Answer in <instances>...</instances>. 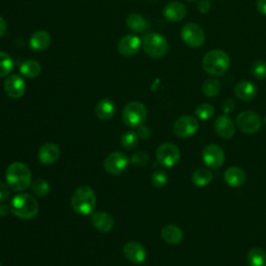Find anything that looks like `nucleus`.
<instances>
[{"label": "nucleus", "mask_w": 266, "mask_h": 266, "mask_svg": "<svg viewBox=\"0 0 266 266\" xmlns=\"http://www.w3.org/2000/svg\"><path fill=\"white\" fill-rule=\"evenodd\" d=\"M231 61L229 55L221 49H212L207 52L202 61V67L204 71L211 76H221L225 74Z\"/></svg>", "instance_id": "obj_1"}, {"label": "nucleus", "mask_w": 266, "mask_h": 266, "mask_svg": "<svg viewBox=\"0 0 266 266\" xmlns=\"http://www.w3.org/2000/svg\"><path fill=\"white\" fill-rule=\"evenodd\" d=\"M8 185L15 191L27 189L32 184V173L28 166L22 162L12 163L6 173Z\"/></svg>", "instance_id": "obj_2"}, {"label": "nucleus", "mask_w": 266, "mask_h": 266, "mask_svg": "<svg viewBox=\"0 0 266 266\" xmlns=\"http://www.w3.org/2000/svg\"><path fill=\"white\" fill-rule=\"evenodd\" d=\"M10 209L19 219L32 220L39 212V204L33 196L21 194L12 199Z\"/></svg>", "instance_id": "obj_3"}, {"label": "nucleus", "mask_w": 266, "mask_h": 266, "mask_svg": "<svg viewBox=\"0 0 266 266\" xmlns=\"http://www.w3.org/2000/svg\"><path fill=\"white\" fill-rule=\"evenodd\" d=\"M71 206L75 212L81 215H88L94 212L96 207V196L90 186L78 187L72 198Z\"/></svg>", "instance_id": "obj_4"}, {"label": "nucleus", "mask_w": 266, "mask_h": 266, "mask_svg": "<svg viewBox=\"0 0 266 266\" xmlns=\"http://www.w3.org/2000/svg\"><path fill=\"white\" fill-rule=\"evenodd\" d=\"M143 51L153 58L164 56L168 50L166 39L158 33H148L142 39Z\"/></svg>", "instance_id": "obj_5"}, {"label": "nucleus", "mask_w": 266, "mask_h": 266, "mask_svg": "<svg viewBox=\"0 0 266 266\" xmlns=\"http://www.w3.org/2000/svg\"><path fill=\"white\" fill-rule=\"evenodd\" d=\"M147 114L148 112L146 106L140 102L133 101L124 107L122 117L127 126L131 128H137L143 125L144 121L147 120Z\"/></svg>", "instance_id": "obj_6"}, {"label": "nucleus", "mask_w": 266, "mask_h": 266, "mask_svg": "<svg viewBox=\"0 0 266 266\" xmlns=\"http://www.w3.org/2000/svg\"><path fill=\"white\" fill-rule=\"evenodd\" d=\"M181 153L179 148L173 142L161 143L156 151V158L165 167H172L179 162Z\"/></svg>", "instance_id": "obj_7"}, {"label": "nucleus", "mask_w": 266, "mask_h": 266, "mask_svg": "<svg viewBox=\"0 0 266 266\" xmlns=\"http://www.w3.org/2000/svg\"><path fill=\"white\" fill-rule=\"evenodd\" d=\"M236 125L241 132L246 134H254L261 129L262 121L258 113L252 110H247L239 113L236 117Z\"/></svg>", "instance_id": "obj_8"}, {"label": "nucleus", "mask_w": 266, "mask_h": 266, "mask_svg": "<svg viewBox=\"0 0 266 266\" xmlns=\"http://www.w3.org/2000/svg\"><path fill=\"white\" fill-rule=\"evenodd\" d=\"M181 39L189 47L198 48L205 43L204 29L197 23H187L181 29Z\"/></svg>", "instance_id": "obj_9"}, {"label": "nucleus", "mask_w": 266, "mask_h": 266, "mask_svg": "<svg viewBox=\"0 0 266 266\" xmlns=\"http://www.w3.org/2000/svg\"><path fill=\"white\" fill-rule=\"evenodd\" d=\"M199 122L195 116L186 114L180 116L174 123V133L180 138H188L197 133L199 130Z\"/></svg>", "instance_id": "obj_10"}, {"label": "nucleus", "mask_w": 266, "mask_h": 266, "mask_svg": "<svg viewBox=\"0 0 266 266\" xmlns=\"http://www.w3.org/2000/svg\"><path fill=\"white\" fill-rule=\"evenodd\" d=\"M202 159L204 163L213 170L220 168L226 159L224 150L217 144H207L202 151Z\"/></svg>", "instance_id": "obj_11"}, {"label": "nucleus", "mask_w": 266, "mask_h": 266, "mask_svg": "<svg viewBox=\"0 0 266 266\" xmlns=\"http://www.w3.org/2000/svg\"><path fill=\"white\" fill-rule=\"evenodd\" d=\"M129 164V158L122 152L110 153L104 160V168L111 175L123 173Z\"/></svg>", "instance_id": "obj_12"}, {"label": "nucleus", "mask_w": 266, "mask_h": 266, "mask_svg": "<svg viewBox=\"0 0 266 266\" xmlns=\"http://www.w3.org/2000/svg\"><path fill=\"white\" fill-rule=\"evenodd\" d=\"M5 92L12 99L21 98L26 91V83L19 75H10L5 81Z\"/></svg>", "instance_id": "obj_13"}, {"label": "nucleus", "mask_w": 266, "mask_h": 266, "mask_svg": "<svg viewBox=\"0 0 266 266\" xmlns=\"http://www.w3.org/2000/svg\"><path fill=\"white\" fill-rule=\"evenodd\" d=\"M142 45V41L135 35L123 37L117 44V51L123 56H132L136 54Z\"/></svg>", "instance_id": "obj_14"}, {"label": "nucleus", "mask_w": 266, "mask_h": 266, "mask_svg": "<svg viewBox=\"0 0 266 266\" xmlns=\"http://www.w3.org/2000/svg\"><path fill=\"white\" fill-rule=\"evenodd\" d=\"M214 130L216 134L224 138L229 139L235 134V124L228 114H222L214 121Z\"/></svg>", "instance_id": "obj_15"}, {"label": "nucleus", "mask_w": 266, "mask_h": 266, "mask_svg": "<svg viewBox=\"0 0 266 266\" xmlns=\"http://www.w3.org/2000/svg\"><path fill=\"white\" fill-rule=\"evenodd\" d=\"M187 14L186 7L179 2H172L163 9V17L170 22H180Z\"/></svg>", "instance_id": "obj_16"}, {"label": "nucleus", "mask_w": 266, "mask_h": 266, "mask_svg": "<svg viewBox=\"0 0 266 266\" xmlns=\"http://www.w3.org/2000/svg\"><path fill=\"white\" fill-rule=\"evenodd\" d=\"M226 183L233 188L241 187L247 181V175L245 171L237 166H231L226 170L224 174Z\"/></svg>", "instance_id": "obj_17"}, {"label": "nucleus", "mask_w": 266, "mask_h": 266, "mask_svg": "<svg viewBox=\"0 0 266 266\" xmlns=\"http://www.w3.org/2000/svg\"><path fill=\"white\" fill-rule=\"evenodd\" d=\"M61 155V151L60 148L57 147V144L52 143V142H48L43 144L40 150H39V160L43 163V164H53L54 162H56L60 158Z\"/></svg>", "instance_id": "obj_18"}, {"label": "nucleus", "mask_w": 266, "mask_h": 266, "mask_svg": "<svg viewBox=\"0 0 266 266\" xmlns=\"http://www.w3.org/2000/svg\"><path fill=\"white\" fill-rule=\"evenodd\" d=\"M124 254L126 258L134 264L142 263L147 258V251L143 246L135 241H130L125 245Z\"/></svg>", "instance_id": "obj_19"}, {"label": "nucleus", "mask_w": 266, "mask_h": 266, "mask_svg": "<svg viewBox=\"0 0 266 266\" xmlns=\"http://www.w3.org/2000/svg\"><path fill=\"white\" fill-rule=\"evenodd\" d=\"M234 93L239 100L251 101L257 95V86L249 80H243L235 85Z\"/></svg>", "instance_id": "obj_20"}, {"label": "nucleus", "mask_w": 266, "mask_h": 266, "mask_svg": "<svg viewBox=\"0 0 266 266\" xmlns=\"http://www.w3.org/2000/svg\"><path fill=\"white\" fill-rule=\"evenodd\" d=\"M51 43V36L46 31H38L29 38V46L37 52L43 51L49 47Z\"/></svg>", "instance_id": "obj_21"}, {"label": "nucleus", "mask_w": 266, "mask_h": 266, "mask_svg": "<svg viewBox=\"0 0 266 266\" xmlns=\"http://www.w3.org/2000/svg\"><path fill=\"white\" fill-rule=\"evenodd\" d=\"M182 230L175 225H167L161 229V237L168 245H178L183 240Z\"/></svg>", "instance_id": "obj_22"}, {"label": "nucleus", "mask_w": 266, "mask_h": 266, "mask_svg": "<svg viewBox=\"0 0 266 266\" xmlns=\"http://www.w3.org/2000/svg\"><path fill=\"white\" fill-rule=\"evenodd\" d=\"M92 221H93L94 227L98 231L103 232V233L109 232L113 228V225H114L113 217L109 213H107V212H97V213H94L93 217H92Z\"/></svg>", "instance_id": "obj_23"}, {"label": "nucleus", "mask_w": 266, "mask_h": 266, "mask_svg": "<svg viewBox=\"0 0 266 266\" xmlns=\"http://www.w3.org/2000/svg\"><path fill=\"white\" fill-rule=\"evenodd\" d=\"M114 112H115L114 103L109 99L100 100L95 107L96 115L102 121L110 120L114 115Z\"/></svg>", "instance_id": "obj_24"}, {"label": "nucleus", "mask_w": 266, "mask_h": 266, "mask_svg": "<svg viewBox=\"0 0 266 266\" xmlns=\"http://www.w3.org/2000/svg\"><path fill=\"white\" fill-rule=\"evenodd\" d=\"M20 73L27 78H37L38 76H40L41 72H42V67L40 65V63H38L37 61H25L20 65Z\"/></svg>", "instance_id": "obj_25"}, {"label": "nucleus", "mask_w": 266, "mask_h": 266, "mask_svg": "<svg viewBox=\"0 0 266 266\" xmlns=\"http://www.w3.org/2000/svg\"><path fill=\"white\" fill-rule=\"evenodd\" d=\"M212 179L213 175L211 171L207 168H198L191 176L192 183L198 187H205L212 181Z\"/></svg>", "instance_id": "obj_26"}, {"label": "nucleus", "mask_w": 266, "mask_h": 266, "mask_svg": "<svg viewBox=\"0 0 266 266\" xmlns=\"http://www.w3.org/2000/svg\"><path fill=\"white\" fill-rule=\"evenodd\" d=\"M126 24L134 33H142L148 28V21L139 14H131L126 19Z\"/></svg>", "instance_id": "obj_27"}, {"label": "nucleus", "mask_w": 266, "mask_h": 266, "mask_svg": "<svg viewBox=\"0 0 266 266\" xmlns=\"http://www.w3.org/2000/svg\"><path fill=\"white\" fill-rule=\"evenodd\" d=\"M248 266H266V252L261 248H253L247 256Z\"/></svg>", "instance_id": "obj_28"}, {"label": "nucleus", "mask_w": 266, "mask_h": 266, "mask_svg": "<svg viewBox=\"0 0 266 266\" xmlns=\"http://www.w3.org/2000/svg\"><path fill=\"white\" fill-rule=\"evenodd\" d=\"M221 90H222L221 82L217 79H213V78L207 79L202 85L203 94L208 98H213V97L217 96L220 94Z\"/></svg>", "instance_id": "obj_29"}, {"label": "nucleus", "mask_w": 266, "mask_h": 266, "mask_svg": "<svg viewBox=\"0 0 266 266\" xmlns=\"http://www.w3.org/2000/svg\"><path fill=\"white\" fill-rule=\"evenodd\" d=\"M14 66L12 57L8 53L0 51V78L9 76L14 70Z\"/></svg>", "instance_id": "obj_30"}, {"label": "nucleus", "mask_w": 266, "mask_h": 266, "mask_svg": "<svg viewBox=\"0 0 266 266\" xmlns=\"http://www.w3.org/2000/svg\"><path fill=\"white\" fill-rule=\"evenodd\" d=\"M214 107L209 103H202L196 108V115L202 121H207L214 115Z\"/></svg>", "instance_id": "obj_31"}, {"label": "nucleus", "mask_w": 266, "mask_h": 266, "mask_svg": "<svg viewBox=\"0 0 266 266\" xmlns=\"http://www.w3.org/2000/svg\"><path fill=\"white\" fill-rule=\"evenodd\" d=\"M138 135L136 132L133 131H128L123 134L121 137V143L123 148H125L126 150H131L133 148H135L138 143Z\"/></svg>", "instance_id": "obj_32"}, {"label": "nucleus", "mask_w": 266, "mask_h": 266, "mask_svg": "<svg viewBox=\"0 0 266 266\" xmlns=\"http://www.w3.org/2000/svg\"><path fill=\"white\" fill-rule=\"evenodd\" d=\"M251 72L253 76L257 79H265L266 78V62L262 60H257L252 64Z\"/></svg>", "instance_id": "obj_33"}, {"label": "nucleus", "mask_w": 266, "mask_h": 266, "mask_svg": "<svg viewBox=\"0 0 266 266\" xmlns=\"http://www.w3.org/2000/svg\"><path fill=\"white\" fill-rule=\"evenodd\" d=\"M32 188H33L34 194L36 196H38V197H41V198L46 197L48 195V192H49V189H50L48 182H46L43 179H37L33 183Z\"/></svg>", "instance_id": "obj_34"}, {"label": "nucleus", "mask_w": 266, "mask_h": 266, "mask_svg": "<svg viewBox=\"0 0 266 266\" xmlns=\"http://www.w3.org/2000/svg\"><path fill=\"white\" fill-rule=\"evenodd\" d=\"M167 183V174L162 171L158 170L153 173L152 175V184L156 188H162Z\"/></svg>", "instance_id": "obj_35"}, {"label": "nucleus", "mask_w": 266, "mask_h": 266, "mask_svg": "<svg viewBox=\"0 0 266 266\" xmlns=\"http://www.w3.org/2000/svg\"><path fill=\"white\" fill-rule=\"evenodd\" d=\"M149 159H150L149 155H148L147 152L143 151L137 152L131 156V162L137 166L146 165L148 162H149Z\"/></svg>", "instance_id": "obj_36"}, {"label": "nucleus", "mask_w": 266, "mask_h": 266, "mask_svg": "<svg viewBox=\"0 0 266 266\" xmlns=\"http://www.w3.org/2000/svg\"><path fill=\"white\" fill-rule=\"evenodd\" d=\"M211 9L210 0H199L198 3V11L201 14H207Z\"/></svg>", "instance_id": "obj_37"}, {"label": "nucleus", "mask_w": 266, "mask_h": 266, "mask_svg": "<svg viewBox=\"0 0 266 266\" xmlns=\"http://www.w3.org/2000/svg\"><path fill=\"white\" fill-rule=\"evenodd\" d=\"M9 185L0 182V203L6 202L10 197V189Z\"/></svg>", "instance_id": "obj_38"}, {"label": "nucleus", "mask_w": 266, "mask_h": 266, "mask_svg": "<svg viewBox=\"0 0 266 266\" xmlns=\"http://www.w3.org/2000/svg\"><path fill=\"white\" fill-rule=\"evenodd\" d=\"M137 135L139 138H142V139H148L150 138L151 136V130L149 129V127H146V126H139L137 127V131H136Z\"/></svg>", "instance_id": "obj_39"}, {"label": "nucleus", "mask_w": 266, "mask_h": 266, "mask_svg": "<svg viewBox=\"0 0 266 266\" xmlns=\"http://www.w3.org/2000/svg\"><path fill=\"white\" fill-rule=\"evenodd\" d=\"M234 108H235V103L232 99H227L223 103V111L225 112V114H229L234 110Z\"/></svg>", "instance_id": "obj_40"}, {"label": "nucleus", "mask_w": 266, "mask_h": 266, "mask_svg": "<svg viewBox=\"0 0 266 266\" xmlns=\"http://www.w3.org/2000/svg\"><path fill=\"white\" fill-rule=\"evenodd\" d=\"M256 8L260 14L266 16V0H257Z\"/></svg>", "instance_id": "obj_41"}, {"label": "nucleus", "mask_w": 266, "mask_h": 266, "mask_svg": "<svg viewBox=\"0 0 266 266\" xmlns=\"http://www.w3.org/2000/svg\"><path fill=\"white\" fill-rule=\"evenodd\" d=\"M6 32H7V22L2 16H0V38L5 36Z\"/></svg>", "instance_id": "obj_42"}, {"label": "nucleus", "mask_w": 266, "mask_h": 266, "mask_svg": "<svg viewBox=\"0 0 266 266\" xmlns=\"http://www.w3.org/2000/svg\"><path fill=\"white\" fill-rule=\"evenodd\" d=\"M10 207L5 204H0V216H5L10 212Z\"/></svg>", "instance_id": "obj_43"}, {"label": "nucleus", "mask_w": 266, "mask_h": 266, "mask_svg": "<svg viewBox=\"0 0 266 266\" xmlns=\"http://www.w3.org/2000/svg\"><path fill=\"white\" fill-rule=\"evenodd\" d=\"M186 2H188V3H195V2H197V0H186Z\"/></svg>", "instance_id": "obj_44"}, {"label": "nucleus", "mask_w": 266, "mask_h": 266, "mask_svg": "<svg viewBox=\"0 0 266 266\" xmlns=\"http://www.w3.org/2000/svg\"><path fill=\"white\" fill-rule=\"evenodd\" d=\"M264 124H265V125H266V115H265V116H264Z\"/></svg>", "instance_id": "obj_45"}, {"label": "nucleus", "mask_w": 266, "mask_h": 266, "mask_svg": "<svg viewBox=\"0 0 266 266\" xmlns=\"http://www.w3.org/2000/svg\"><path fill=\"white\" fill-rule=\"evenodd\" d=\"M0 266H2V263H0Z\"/></svg>", "instance_id": "obj_46"}]
</instances>
